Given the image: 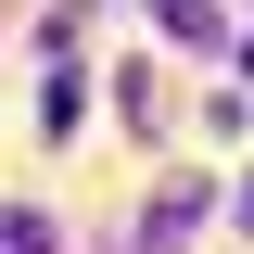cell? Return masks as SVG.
I'll use <instances>...</instances> for the list:
<instances>
[{
	"label": "cell",
	"mask_w": 254,
	"mask_h": 254,
	"mask_svg": "<svg viewBox=\"0 0 254 254\" xmlns=\"http://www.w3.org/2000/svg\"><path fill=\"white\" fill-rule=\"evenodd\" d=\"M0 254H51V242H38V229H13V242H0Z\"/></svg>",
	"instance_id": "obj_1"
}]
</instances>
